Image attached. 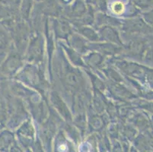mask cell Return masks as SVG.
<instances>
[{
  "mask_svg": "<svg viewBox=\"0 0 153 152\" xmlns=\"http://www.w3.org/2000/svg\"><path fill=\"white\" fill-rule=\"evenodd\" d=\"M124 4L122 2H115L111 5V10L117 15H120L124 11Z\"/></svg>",
  "mask_w": 153,
  "mask_h": 152,
  "instance_id": "cell-1",
  "label": "cell"
},
{
  "mask_svg": "<svg viewBox=\"0 0 153 152\" xmlns=\"http://www.w3.org/2000/svg\"><path fill=\"white\" fill-rule=\"evenodd\" d=\"M38 1H42V0H38Z\"/></svg>",
  "mask_w": 153,
  "mask_h": 152,
  "instance_id": "cell-2",
  "label": "cell"
}]
</instances>
